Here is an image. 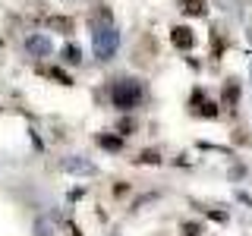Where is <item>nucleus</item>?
<instances>
[{"label":"nucleus","mask_w":252,"mask_h":236,"mask_svg":"<svg viewBox=\"0 0 252 236\" xmlns=\"http://www.w3.org/2000/svg\"><path fill=\"white\" fill-rule=\"evenodd\" d=\"M142 98H145V91H142V85L136 79H117L110 85V104L120 107V110H132Z\"/></svg>","instance_id":"f257e3e1"},{"label":"nucleus","mask_w":252,"mask_h":236,"mask_svg":"<svg viewBox=\"0 0 252 236\" xmlns=\"http://www.w3.org/2000/svg\"><path fill=\"white\" fill-rule=\"evenodd\" d=\"M117 51V31L110 26V16L104 19V26L94 29V54H98V60H110Z\"/></svg>","instance_id":"f03ea898"},{"label":"nucleus","mask_w":252,"mask_h":236,"mask_svg":"<svg viewBox=\"0 0 252 236\" xmlns=\"http://www.w3.org/2000/svg\"><path fill=\"white\" fill-rule=\"evenodd\" d=\"M170 38H173V44H177L180 51H189V47L195 44V35H192V29H186V26H173Z\"/></svg>","instance_id":"7ed1b4c3"},{"label":"nucleus","mask_w":252,"mask_h":236,"mask_svg":"<svg viewBox=\"0 0 252 236\" xmlns=\"http://www.w3.org/2000/svg\"><path fill=\"white\" fill-rule=\"evenodd\" d=\"M180 10L186 16H205V0H180Z\"/></svg>","instance_id":"20e7f679"},{"label":"nucleus","mask_w":252,"mask_h":236,"mask_svg":"<svg viewBox=\"0 0 252 236\" xmlns=\"http://www.w3.org/2000/svg\"><path fill=\"white\" fill-rule=\"evenodd\" d=\"M26 47L32 54H51V41H47V38H26Z\"/></svg>","instance_id":"39448f33"},{"label":"nucleus","mask_w":252,"mask_h":236,"mask_svg":"<svg viewBox=\"0 0 252 236\" xmlns=\"http://www.w3.org/2000/svg\"><path fill=\"white\" fill-rule=\"evenodd\" d=\"M98 145H101V148H110V151H117L123 142H120V139H114V136H98Z\"/></svg>","instance_id":"423d86ee"},{"label":"nucleus","mask_w":252,"mask_h":236,"mask_svg":"<svg viewBox=\"0 0 252 236\" xmlns=\"http://www.w3.org/2000/svg\"><path fill=\"white\" fill-rule=\"evenodd\" d=\"M66 170H79V173H92L89 164H82V161H66Z\"/></svg>","instance_id":"0eeeda50"},{"label":"nucleus","mask_w":252,"mask_h":236,"mask_svg":"<svg viewBox=\"0 0 252 236\" xmlns=\"http://www.w3.org/2000/svg\"><path fill=\"white\" fill-rule=\"evenodd\" d=\"M183 236H202V227L189 220V224H183Z\"/></svg>","instance_id":"6e6552de"},{"label":"nucleus","mask_w":252,"mask_h":236,"mask_svg":"<svg viewBox=\"0 0 252 236\" xmlns=\"http://www.w3.org/2000/svg\"><path fill=\"white\" fill-rule=\"evenodd\" d=\"M139 161H142V164H158L161 157H158V151H145V154L139 157Z\"/></svg>","instance_id":"1a4fd4ad"},{"label":"nucleus","mask_w":252,"mask_h":236,"mask_svg":"<svg viewBox=\"0 0 252 236\" xmlns=\"http://www.w3.org/2000/svg\"><path fill=\"white\" fill-rule=\"evenodd\" d=\"M66 60L69 63H79V47H66Z\"/></svg>","instance_id":"9d476101"},{"label":"nucleus","mask_w":252,"mask_h":236,"mask_svg":"<svg viewBox=\"0 0 252 236\" xmlns=\"http://www.w3.org/2000/svg\"><path fill=\"white\" fill-rule=\"evenodd\" d=\"M224 101H236V85H227L224 88Z\"/></svg>","instance_id":"9b49d317"}]
</instances>
